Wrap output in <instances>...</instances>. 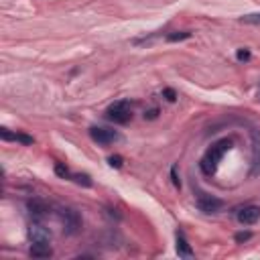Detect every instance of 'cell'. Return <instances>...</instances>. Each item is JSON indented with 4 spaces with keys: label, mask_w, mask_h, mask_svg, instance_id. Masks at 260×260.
<instances>
[{
    "label": "cell",
    "mask_w": 260,
    "mask_h": 260,
    "mask_svg": "<svg viewBox=\"0 0 260 260\" xmlns=\"http://www.w3.org/2000/svg\"><path fill=\"white\" fill-rule=\"evenodd\" d=\"M232 140L230 138H222V140H218L216 144H212L210 148L205 150V154L201 157V161H199V169L205 173V175H214L216 171H218V167H220V161L224 159V154L232 148Z\"/></svg>",
    "instance_id": "cell-1"
},
{
    "label": "cell",
    "mask_w": 260,
    "mask_h": 260,
    "mask_svg": "<svg viewBox=\"0 0 260 260\" xmlns=\"http://www.w3.org/2000/svg\"><path fill=\"white\" fill-rule=\"evenodd\" d=\"M106 118L116 122V124H126L132 120V106H130L128 100H120V102H114L112 106L106 110Z\"/></svg>",
    "instance_id": "cell-2"
},
{
    "label": "cell",
    "mask_w": 260,
    "mask_h": 260,
    "mask_svg": "<svg viewBox=\"0 0 260 260\" xmlns=\"http://www.w3.org/2000/svg\"><path fill=\"white\" fill-rule=\"evenodd\" d=\"M90 138L102 146H108V144H114L116 140H120V134L116 130H110V128H102V126H92L90 128Z\"/></svg>",
    "instance_id": "cell-3"
},
{
    "label": "cell",
    "mask_w": 260,
    "mask_h": 260,
    "mask_svg": "<svg viewBox=\"0 0 260 260\" xmlns=\"http://www.w3.org/2000/svg\"><path fill=\"white\" fill-rule=\"evenodd\" d=\"M59 218L63 222V230H65L67 236H73V234H77L82 230V218H80V214H77L75 210L65 207V210L59 212Z\"/></svg>",
    "instance_id": "cell-4"
},
{
    "label": "cell",
    "mask_w": 260,
    "mask_h": 260,
    "mask_svg": "<svg viewBox=\"0 0 260 260\" xmlns=\"http://www.w3.org/2000/svg\"><path fill=\"white\" fill-rule=\"evenodd\" d=\"M222 207H224V201L214 197V195H203L201 193L197 197V210L203 212V214H216V212L222 210Z\"/></svg>",
    "instance_id": "cell-5"
},
{
    "label": "cell",
    "mask_w": 260,
    "mask_h": 260,
    "mask_svg": "<svg viewBox=\"0 0 260 260\" xmlns=\"http://www.w3.org/2000/svg\"><path fill=\"white\" fill-rule=\"evenodd\" d=\"M236 218H238V222L242 226H252V224H256L260 220V207L258 205H246L238 212Z\"/></svg>",
    "instance_id": "cell-6"
},
{
    "label": "cell",
    "mask_w": 260,
    "mask_h": 260,
    "mask_svg": "<svg viewBox=\"0 0 260 260\" xmlns=\"http://www.w3.org/2000/svg\"><path fill=\"white\" fill-rule=\"evenodd\" d=\"M29 238H31V242H49L51 232L41 222H33L31 228H29Z\"/></svg>",
    "instance_id": "cell-7"
},
{
    "label": "cell",
    "mask_w": 260,
    "mask_h": 260,
    "mask_svg": "<svg viewBox=\"0 0 260 260\" xmlns=\"http://www.w3.org/2000/svg\"><path fill=\"white\" fill-rule=\"evenodd\" d=\"M29 254L33 258H51L53 256V248L49 246V242H33L29 248Z\"/></svg>",
    "instance_id": "cell-8"
},
{
    "label": "cell",
    "mask_w": 260,
    "mask_h": 260,
    "mask_svg": "<svg viewBox=\"0 0 260 260\" xmlns=\"http://www.w3.org/2000/svg\"><path fill=\"white\" fill-rule=\"evenodd\" d=\"M27 207H29V212H31V216H33L35 220H41L43 216L49 214V205H47L45 201H41V199H31V201L27 203Z\"/></svg>",
    "instance_id": "cell-9"
},
{
    "label": "cell",
    "mask_w": 260,
    "mask_h": 260,
    "mask_svg": "<svg viewBox=\"0 0 260 260\" xmlns=\"http://www.w3.org/2000/svg\"><path fill=\"white\" fill-rule=\"evenodd\" d=\"M0 136H2L4 140H14V142H22V144H33V136L29 134H22V132H10L8 128H2L0 130Z\"/></svg>",
    "instance_id": "cell-10"
},
{
    "label": "cell",
    "mask_w": 260,
    "mask_h": 260,
    "mask_svg": "<svg viewBox=\"0 0 260 260\" xmlns=\"http://www.w3.org/2000/svg\"><path fill=\"white\" fill-rule=\"evenodd\" d=\"M177 254L181 258H193V250H191L189 242L183 238V234H177Z\"/></svg>",
    "instance_id": "cell-11"
},
{
    "label": "cell",
    "mask_w": 260,
    "mask_h": 260,
    "mask_svg": "<svg viewBox=\"0 0 260 260\" xmlns=\"http://www.w3.org/2000/svg\"><path fill=\"white\" fill-rule=\"evenodd\" d=\"M240 22H246V24H260V12L244 14V16H240Z\"/></svg>",
    "instance_id": "cell-12"
},
{
    "label": "cell",
    "mask_w": 260,
    "mask_h": 260,
    "mask_svg": "<svg viewBox=\"0 0 260 260\" xmlns=\"http://www.w3.org/2000/svg\"><path fill=\"white\" fill-rule=\"evenodd\" d=\"M73 181H75V183H80V185H84V187H90V185H92L90 175H82V173L73 175Z\"/></svg>",
    "instance_id": "cell-13"
},
{
    "label": "cell",
    "mask_w": 260,
    "mask_h": 260,
    "mask_svg": "<svg viewBox=\"0 0 260 260\" xmlns=\"http://www.w3.org/2000/svg\"><path fill=\"white\" fill-rule=\"evenodd\" d=\"M189 37H191V33H189V31H181V33H173V35H169V37H167V41L175 43V41H185V39H189Z\"/></svg>",
    "instance_id": "cell-14"
},
{
    "label": "cell",
    "mask_w": 260,
    "mask_h": 260,
    "mask_svg": "<svg viewBox=\"0 0 260 260\" xmlns=\"http://www.w3.org/2000/svg\"><path fill=\"white\" fill-rule=\"evenodd\" d=\"M55 173H57L61 179H71V177H73V175L69 173V169H67L65 165H61V163H57V165H55Z\"/></svg>",
    "instance_id": "cell-15"
},
{
    "label": "cell",
    "mask_w": 260,
    "mask_h": 260,
    "mask_svg": "<svg viewBox=\"0 0 260 260\" xmlns=\"http://www.w3.org/2000/svg\"><path fill=\"white\" fill-rule=\"evenodd\" d=\"M108 163H110V167L120 169V167H122V157H120V154H112V157L108 159Z\"/></svg>",
    "instance_id": "cell-16"
},
{
    "label": "cell",
    "mask_w": 260,
    "mask_h": 260,
    "mask_svg": "<svg viewBox=\"0 0 260 260\" xmlns=\"http://www.w3.org/2000/svg\"><path fill=\"white\" fill-rule=\"evenodd\" d=\"M236 57H238L240 61H248V59H250V51H248V49H238Z\"/></svg>",
    "instance_id": "cell-17"
},
{
    "label": "cell",
    "mask_w": 260,
    "mask_h": 260,
    "mask_svg": "<svg viewBox=\"0 0 260 260\" xmlns=\"http://www.w3.org/2000/svg\"><path fill=\"white\" fill-rule=\"evenodd\" d=\"M250 238H252L250 232H240V234H236V242H246V240H250Z\"/></svg>",
    "instance_id": "cell-18"
},
{
    "label": "cell",
    "mask_w": 260,
    "mask_h": 260,
    "mask_svg": "<svg viewBox=\"0 0 260 260\" xmlns=\"http://www.w3.org/2000/svg\"><path fill=\"white\" fill-rule=\"evenodd\" d=\"M163 96H165L169 102H175V100H177V94H175V90H171V88L163 90Z\"/></svg>",
    "instance_id": "cell-19"
},
{
    "label": "cell",
    "mask_w": 260,
    "mask_h": 260,
    "mask_svg": "<svg viewBox=\"0 0 260 260\" xmlns=\"http://www.w3.org/2000/svg\"><path fill=\"white\" fill-rule=\"evenodd\" d=\"M157 116H159V110H157V108H152V110H146V112H144V120H154Z\"/></svg>",
    "instance_id": "cell-20"
},
{
    "label": "cell",
    "mask_w": 260,
    "mask_h": 260,
    "mask_svg": "<svg viewBox=\"0 0 260 260\" xmlns=\"http://www.w3.org/2000/svg\"><path fill=\"white\" fill-rule=\"evenodd\" d=\"M171 177H173V183H175V187H181V181L177 179V169L173 167V171H171Z\"/></svg>",
    "instance_id": "cell-21"
}]
</instances>
